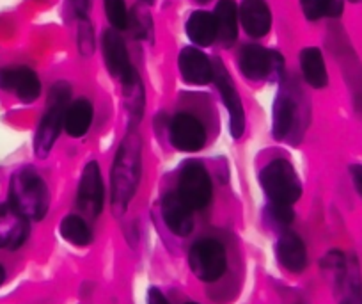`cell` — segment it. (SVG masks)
I'll use <instances>...</instances> for the list:
<instances>
[{"instance_id": "3957f363", "label": "cell", "mask_w": 362, "mask_h": 304, "mask_svg": "<svg viewBox=\"0 0 362 304\" xmlns=\"http://www.w3.org/2000/svg\"><path fill=\"white\" fill-rule=\"evenodd\" d=\"M259 181L272 205L291 207L302 196V181L288 160L276 159L267 164L261 171Z\"/></svg>"}, {"instance_id": "ffe728a7", "label": "cell", "mask_w": 362, "mask_h": 304, "mask_svg": "<svg viewBox=\"0 0 362 304\" xmlns=\"http://www.w3.org/2000/svg\"><path fill=\"white\" fill-rule=\"evenodd\" d=\"M93 123V106L87 98H78L66 109L64 130L71 137H83Z\"/></svg>"}, {"instance_id": "6da1fadb", "label": "cell", "mask_w": 362, "mask_h": 304, "mask_svg": "<svg viewBox=\"0 0 362 304\" xmlns=\"http://www.w3.org/2000/svg\"><path fill=\"white\" fill-rule=\"evenodd\" d=\"M142 145L137 134H128L119 145L112 166V207L123 214L137 192L141 181Z\"/></svg>"}, {"instance_id": "2e32d148", "label": "cell", "mask_w": 362, "mask_h": 304, "mask_svg": "<svg viewBox=\"0 0 362 304\" xmlns=\"http://www.w3.org/2000/svg\"><path fill=\"white\" fill-rule=\"evenodd\" d=\"M240 20L249 36L263 38L270 33L272 13L264 0H242Z\"/></svg>"}, {"instance_id": "83f0119b", "label": "cell", "mask_w": 362, "mask_h": 304, "mask_svg": "<svg viewBox=\"0 0 362 304\" xmlns=\"http://www.w3.org/2000/svg\"><path fill=\"white\" fill-rule=\"evenodd\" d=\"M270 214L281 225H290L295 218L291 207H279V205H270Z\"/></svg>"}, {"instance_id": "f1b7e54d", "label": "cell", "mask_w": 362, "mask_h": 304, "mask_svg": "<svg viewBox=\"0 0 362 304\" xmlns=\"http://www.w3.org/2000/svg\"><path fill=\"white\" fill-rule=\"evenodd\" d=\"M69 6H71L73 13H75L80 20H86L87 11H89L90 8V0H69Z\"/></svg>"}, {"instance_id": "8fae6325", "label": "cell", "mask_w": 362, "mask_h": 304, "mask_svg": "<svg viewBox=\"0 0 362 304\" xmlns=\"http://www.w3.org/2000/svg\"><path fill=\"white\" fill-rule=\"evenodd\" d=\"M170 142L174 148L185 153H196L206 142V130L196 116L180 113L170 123Z\"/></svg>"}, {"instance_id": "30bf717a", "label": "cell", "mask_w": 362, "mask_h": 304, "mask_svg": "<svg viewBox=\"0 0 362 304\" xmlns=\"http://www.w3.org/2000/svg\"><path fill=\"white\" fill-rule=\"evenodd\" d=\"M0 89L13 91L23 103H33L41 94V80L27 66L0 68Z\"/></svg>"}, {"instance_id": "cb8c5ba5", "label": "cell", "mask_w": 362, "mask_h": 304, "mask_svg": "<svg viewBox=\"0 0 362 304\" xmlns=\"http://www.w3.org/2000/svg\"><path fill=\"white\" fill-rule=\"evenodd\" d=\"M121 82L124 86V100H127L132 118L135 121H141L142 113H144V89H142V82L137 72L135 69L130 72Z\"/></svg>"}, {"instance_id": "7402d4cb", "label": "cell", "mask_w": 362, "mask_h": 304, "mask_svg": "<svg viewBox=\"0 0 362 304\" xmlns=\"http://www.w3.org/2000/svg\"><path fill=\"white\" fill-rule=\"evenodd\" d=\"M215 18H217L218 38L224 47H233L238 38V8L235 0H218L215 8Z\"/></svg>"}, {"instance_id": "e0dca14e", "label": "cell", "mask_w": 362, "mask_h": 304, "mask_svg": "<svg viewBox=\"0 0 362 304\" xmlns=\"http://www.w3.org/2000/svg\"><path fill=\"white\" fill-rule=\"evenodd\" d=\"M276 254L279 264L290 272H302L308 265V251L297 233H284L276 244Z\"/></svg>"}, {"instance_id": "d4e9b609", "label": "cell", "mask_w": 362, "mask_h": 304, "mask_svg": "<svg viewBox=\"0 0 362 304\" xmlns=\"http://www.w3.org/2000/svg\"><path fill=\"white\" fill-rule=\"evenodd\" d=\"M304 16L311 22L330 16L336 18L343 13V0H300Z\"/></svg>"}, {"instance_id": "277c9868", "label": "cell", "mask_w": 362, "mask_h": 304, "mask_svg": "<svg viewBox=\"0 0 362 304\" xmlns=\"http://www.w3.org/2000/svg\"><path fill=\"white\" fill-rule=\"evenodd\" d=\"M69 94H71V89L68 84L59 82L52 87L48 111L37 125L36 135H34V153L40 159L48 157L61 134V128H64V113L68 109Z\"/></svg>"}, {"instance_id": "7a4b0ae2", "label": "cell", "mask_w": 362, "mask_h": 304, "mask_svg": "<svg viewBox=\"0 0 362 304\" xmlns=\"http://www.w3.org/2000/svg\"><path fill=\"white\" fill-rule=\"evenodd\" d=\"M9 203L29 221H41L50 208L47 184L33 167L18 169L9 181Z\"/></svg>"}, {"instance_id": "603a6c76", "label": "cell", "mask_w": 362, "mask_h": 304, "mask_svg": "<svg viewBox=\"0 0 362 304\" xmlns=\"http://www.w3.org/2000/svg\"><path fill=\"white\" fill-rule=\"evenodd\" d=\"M61 235L66 242L73 244V246L83 247L87 244H90L93 240V233L90 228L87 226L86 219H82L80 215H66L61 221Z\"/></svg>"}, {"instance_id": "4dcf8cb0", "label": "cell", "mask_w": 362, "mask_h": 304, "mask_svg": "<svg viewBox=\"0 0 362 304\" xmlns=\"http://www.w3.org/2000/svg\"><path fill=\"white\" fill-rule=\"evenodd\" d=\"M148 304H169V300L158 288H151L148 293Z\"/></svg>"}, {"instance_id": "1f68e13d", "label": "cell", "mask_w": 362, "mask_h": 304, "mask_svg": "<svg viewBox=\"0 0 362 304\" xmlns=\"http://www.w3.org/2000/svg\"><path fill=\"white\" fill-rule=\"evenodd\" d=\"M343 304H362V293L358 288H351V295Z\"/></svg>"}, {"instance_id": "d6986e66", "label": "cell", "mask_w": 362, "mask_h": 304, "mask_svg": "<svg viewBox=\"0 0 362 304\" xmlns=\"http://www.w3.org/2000/svg\"><path fill=\"white\" fill-rule=\"evenodd\" d=\"M300 68L304 80L315 89H323L329 84L325 59L320 48L308 47L300 52Z\"/></svg>"}, {"instance_id": "7c38bea8", "label": "cell", "mask_w": 362, "mask_h": 304, "mask_svg": "<svg viewBox=\"0 0 362 304\" xmlns=\"http://www.w3.org/2000/svg\"><path fill=\"white\" fill-rule=\"evenodd\" d=\"M177 69L183 80L194 86H204L214 80V62L196 47H185L177 55Z\"/></svg>"}, {"instance_id": "484cf974", "label": "cell", "mask_w": 362, "mask_h": 304, "mask_svg": "<svg viewBox=\"0 0 362 304\" xmlns=\"http://www.w3.org/2000/svg\"><path fill=\"white\" fill-rule=\"evenodd\" d=\"M103 4H105L107 18L114 29L123 30L130 26V16H128L124 0H103Z\"/></svg>"}, {"instance_id": "ba28073f", "label": "cell", "mask_w": 362, "mask_h": 304, "mask_svg": "<svg viewBox=\"0 0 362 304\" xmlns=\"http://www.w3.org/2000/svg\"><path fill=\"white\" fill-rule=\"evenodd\" d=\"M105 203V185H103L100 164L90 160L86 164L80 176L78 192H76V205L83 214L89 218H98Z\"/></svg>"}, {"instance_id": "d6a6232c", "label": "cell", "mask_w": 362, "mask_h": 304, "mask_svg": "<svg viewBox=\"0 0 362 304\" xmlns=\"http://www.w3.org/2000/svg\"><path fill=\"white\" fill-rule=\"evenodd\" d=\"M4 281H6V271H4V267L0 265V285H2Z\"/></svg>"}, {"instance_id": "4316f807", "label": "cell", "mask_w": 362, "mask_h": 304, "mask_svg": "<svg viewBox=\"0 0 362 304\" xmlns=\"http://www.w3.org/2000/svg\"><path fill=\"white\" fill-rule=\"evenodd\" d=\"M78 47L80 54L90 55L95 50V36H93V29H90V23L86 20H82L78 30Z\"/></svg>"}, {"instance_id": "836d02e7", "label": "cell", "mask_w": 362, "mask_h": 304, "mask_svg": "<svg viewBox=\"0 0 362 304\" xmlns=\"http://www.w3.org/2000/svg\"><path fill=\"white\" fill-rule=\"evenodd\" d=\"M196 2H199V4H206V2H210V0H196Z\"/></svg>"}, {"instance_id": "9c48e42d", "label": "cell", "mask_w": 362, "mask_h": 304, "mask_svg": "<svg viewBox=\"0 0 362 304\" xmlns=\"http://www.w3.org/2000/svg\"><path fill=\"white\" fill-rule=\"evenodd\" d=\"M214 82L217 84L218 93H221L224 106L228 107L229 132H231L233 139H240L243 135V132H245V113H243L240 94L238 91H236L231 75H229L228 69L222 66V62H214Z\"/></svg>"}, {"instance_id": "5bb4252c", "label": "cell", "mask_w": 362, "mask_h": 304, "mask_svg": "<svg viewBox=\"0 0 362 304\" xmlns=\"http://www.w3.org/2000/svg\"><path fill=\"white\" fill-rule=\"evenodd\" d=\"M192 208L177 196V192H170L162 201V215L167 228L177 237H187L194 230Z\"/></svg>"}, {"instance_id": "8992f818", "label": "cell", "mask_w": 362, "mask_h": 304, "mask_svg": "<svg viewBox=\"0 0 362 304\" xmlns=\"http://www.w3.org/2000/svg\"><path fill=\"white\" fill-rule=\"evenodd\" d=\"M238 66L249 80H277L283 75L284 59L279 52L249 43L240 50Z\"/></svg>"}, {"instance_id": "f546056e", "label": "cell", "mask_w": 362, "mask_h": 304, "mask_svg": "<svg viewBox=\"0 0 362 304\" xmlns=\"http://www.w3.org/2000/svg\"><path fill=\"white\" fill-rule=\"evenodd\" d=\"M350 176L354 181V187L357 191V194L362 198V166L361 164H354L350 166Z\"/></svg>"}, {"instance_id": "52a82bcc", "label": "cell", "mask_w": 362, "mask_h": 304, "mask_svg": "<svg viewBox=\"0 0 362 304\" xmlns=\"http://www.w3.org/2000/svg\"><path fill=\"white\" fill-rule=\"evenodd\" d=\"M189 264L201 281L214 283L224 276L228 269L226 247L215 239H201L190 247Z\"/></svg>"}, {"instance_id": "44dd1931", "label": "cell", "mask_w": 362, "mask_h": 304, "mask_svg": "<svg viewBox=\"0 0 362 304\" xmlns=\"http://www.w3.org/2000/svg\"><path fill=\"white\" fill-rule=\"evenodd\" d=\"M297 103L288 93H281L274 103V118H272V134L276 139H286L293 130Z\"/></svg>"}, {"instance_id": "9a60e30c", "label": "cell", "mask_w": 362, "mask_h": 304, "mask_svg": "<svg viewBox=\"0 0 362 304\" xmlns=\"http://www.w3.org/2000/svg\"><path fill=\"white\" fill-rule=\"evenodd\" d=\"M103 47V59H105L107 69L112 77L123 80L130 72H134L130 64V57H128L127 45H124L123 38L117 34L116 29H109L103 33L102 40Z\"/></svg>"}, {"instance_id": "e575fe53", "label": "cell", "mask_w": 362, "mask_h": 304, "mask_svg": "<svg viewBox=\"0 0 362 304\" xmlns=\"http://www.w3.org/2000/svg\"><path fill=\"white\" fill-rule=\"evenodd\" d=\"M144 2H148V4H151V2H153V0H144Z\"/></svg>"}, {"instance_id": "4fadbf2b", "label": "cell", "mask_w": 362, "mask_h": 304, "mask_svg": "<svg viewBox=\"0 0 362 304\" xmlns=\"http://www.w3.org/2000/svg\"><path fill=\"white\" fill-rule=\"evenodd\" d=\"M29 237V219L23 218L11 203H0V247L16 249Z\"/></svg>"}, {"instance_id": "8d00e7d4", "label": "cell", "mask_w": 362, "mask_h": 304, "mask_svg": "<svg viewBox=\"0 0 362 304\" xmlns=\"http://www.w3.org/2000/svg\"><path fill=\"white\" fill-rule=\"evenodd\" d=\"M351 2H358V0H351Z\"/></svg>"}, {"instance_id": "5b68a950", "label": "cell", "mask_w": 362, "mask_h": 304, "mask_svg": "<svg viewBox=\"0 0 362 304\" xmlns=\"http://www.w3.org/2000/svg\"><path fill=\"white\" fill-rule=\"evenodd\" d=\"M214 187L208 171L197 160H187L177 176V196L189 205L192 210H201L211 201Z\"/></svg>"}, {"instance_id": "d590c367", "label": "cell", "mask_w": 362, "mask_h": 304, "mask_svg": "<svg viewBox=\"0 0 362 304\" xmlns=\"http://www.w3.org/2000/svg\"><path fill=\"white\" fill-rule=\"evenodd\" d=\"M187 304H197V303H187Z\"/></svg>"}, {"instance_id": "ac0fdd59", "label": "cell", "mask_w": 362, "mask_h": 304, "mask_svg": "<svg viewBox=\"0 0 362 304\" xmlns=\"http://www.w3.org/2000/svg\"><path fill=\"white\" fill-rule=\"evenodd\" d=\"M187 36L197 47H210L218 38L217 18L214 13L194 11L187 20Z\"/></svg>"}]
</instances>
